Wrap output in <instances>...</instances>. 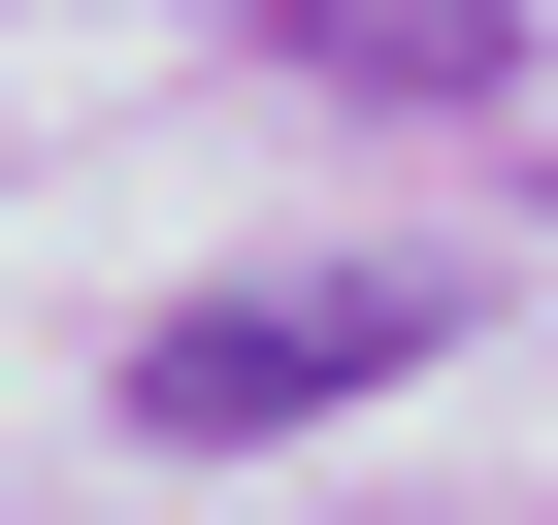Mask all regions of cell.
I'll use <instances>...</instances> for the list:
<instances>
[{
	"label": "cell",
	"instance_id": "6da1fadb",
	"mask_svg": "<svg viewBox=\"0 0 558 525\" xmlns=\"http://www.w3.org/2000/svg\"><path fill=\"white\" fill-rule=\"evenodd\" d=\"M427 329H460L427 262H263V296H165V329H132V427H165V460H263V427L395 394Z\"/></svg>",
	"mask_w": 558,
	"mask_h": 525
},
{
	"label": "cell",
	"instance_id": "7a4b0ae2",
	"mask_svg": "<svg viewBox=\"0 0 558 525\" xmlns=\"http://www.w3.org/2000/svg\"><path fill=\"white\" fill-rule=\"evenodd\" d=\"M230 34H296V66H362V99H493L525 0H230Z\"/></svg>",
	"mask_w": 558,
	"mask_h": 525
}]
</instances>
